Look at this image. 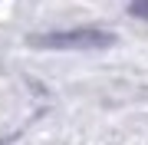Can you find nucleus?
Returning a JSON list of instances; mask_svg holds the SVG:
<instances>
[{
  "mask_svg": "<svg viewBox=\"0 0 148 145\" xmlns=\"http://www.w3.org/2000/svg\"><path fill=\"white\" fill-rule=\"evenodd\" d=\"M33 46L40 49H106L115 43V33L109 30H63V33H40V36H30Z\"/></svg>",
  "mask_w": 148,
  "mask_h": 145,
  "instance_id": "f257e3e1",
  "label": "nucleus"
},
{
  "mask_svg": "<svg viewBox=\"0 0 148 145\" xmlns=\"http://www.w3.org/2000/svg\"><path fill=\"white\" fill-rule=\"evenodd\" d=\"M128 13H132V16H142V20H148V0H132V3H128Z\"/></svg>",
  "mask_w": 148,
  "mask_h": 145,
  "instance_id": "f03ea898",
  "label": "nucleus"
}]
</instances>
